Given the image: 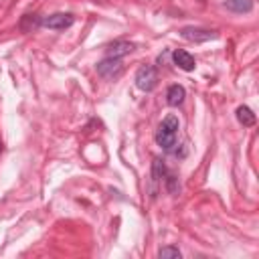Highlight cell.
<instances>
[{"label": "cell", "instance_id": "obj_1", "mask_svg": "<svg viewBox=\"0 0 259 259\" xmlns=\"http://www.w3.org/2000/svg\"><path fill=\"white\" fill-rule=\"evenodd\" d=\"M178 130H180V121H178V117L176 115H166L164 119H162V123L158 125V130H156V134H154V140H156V144L164 150V152H168V154H172V156H180V152H178ZM182 158V156H180Z\"/></svg>", "mask_w": 259, "mask_h": 259}, {"label": "cell", "instance_id": "obj_2", "mask_svg": "<svg viewBox=\"0 0 259 259\" xmlns=\"http://www.w3.org/2000/svg\"><path fill=\"white\" fill-rule=\"evenodd\" d=\"M95 71H97V75L101 79L113 81L123 73V61L117 59V57H105L95 65Z\"/></svg>", "mask_w": 259, "mask_h": 259}, {"label": "cell", "instance_id": "obj_3", "mask_svg": "<svg viewBox=\"0 0 259 259\" xmlns=\"http://www.w3.org/2000/svg\"><path fill=\"white\" fill-rule=\"evenodd\" d=\"M158 85V71L154 65H142L138 71H136V87L140 91H154Z\"/></svg>", "mask_w": 259, "mask_h": 259}, {"label": "cell", "instance_id": "obj_4", "mask_svg": "<svg viewBox=\"0 0 259 259\" xmlns=\"http://www.w3.org/2000/svg\"><path fill=\"white\" fill-rule=\"evenodd\" d=\"M73 22H75V18L69 12H55V14H49V16H42L40 18V26L51 28V30H65Z\"/></svg>", "mask_w": 259, "mask_h": 259}, {"label": "cell", "instance_id": "obj_5", "mask_svg": "<svg viewBox=\"0 0 259 259\" xmlns=\"http://www.w3.org/2000/svg\"><path fill=\"white\" fill-rule=\"evenodd\" d=\"M180 36L190 42H206V40L217 38V32L208 28H200V26H184L180 28Z\"/></svg>", "mask_w": 259, "mask_h": 259}, {"label": "cell", "instance_id": "obj_6", "mask_svg": "<svg viewBox=\"0 0 259 259\" xmlns=\"http://www.w3.org/2000/svg\"><path fill=\"white\" fill-rule=\"evenodd\" d=\"M134 49H136L134 42H127V40H113V42L105 49V57H117V59H121L123 55H130Z\"/></svg>", "mask_w": 259, "mask_h": 259}, {"label": "cell", "instance_id": "obj_7", "mask_svg": "<svg viewBox=\"0 0 259 259\" xmlns=\"http://www.w3.org/2000/svg\"><path fill=\"white\" fill-rule=\"evenodd\" d=\"M172 59H174V63L178 65V69H182V71H194V67H196L194 57H192L188 51H184V49H176V51L172 53Z\"/></svg>", "mask_w": 259, "mask_h": 259}, {"label": "cell", "instance_id": "obj_8", "mask_svg": "<svg viewBox=\"0 0 259 259\" xmlns=\"http://www.w3.org/2000/svg\"><path fill=\"white\" fill-rule=\"evenodd\" d=\"M184 95H186L184 87L178 85V83H174V85H170L168 91H166V101H168V105L176 107V105H180V103L184 101Z\"/></svg>", "mask_w": 259, "mask_h": 259}, {"label": "cell", "instance_id": "obj_9", "mask_svg": "<svg viewBox=\"0 0 259 259\" xmlns=\"http://www.w3.org/2000/svg\"><path fill=\"white\" fill-rule=\"evenodd\" d=\"M223 6L237 14H247L253 10V0H225Z\"/></svg>", "mask_w": 259, "mask_h": 259}, {"label": "cell", "instance_id": "obj_10", "mask_svg": "<svg viewBox=\"0 0 259 259\" xmlns=\"http://www.w3.org/2000/svg\"><path fill=\"white\" fill-rule=\"evenodd\" d=\"M166 174H168V168H166L164 160L154 158V162H152V182L154 184H162L164 178H166Z\"/></svg>", "mask_w": 259, "mask_h": 259}, {"label": "cell", "instance_id": "obj_11", "mask_svg": "<svg viewBox=\"0 0 259 259\" xmlns=\"http://www.w3.org/2000/svg\"><path fill=\"white\" fill-rule=\"evenodd\" d=\"M237 121H239L241 125H245V127H251V125H255L257 117H255V113H253L247 105H239V107H237Z\"/></svg>", "mask_w": 259, "mask_h": 259}, {"label": "cell", "instance_id": "obj_12", "mask_svg": "<svg viewBox=\"0 0 259 259\" xmlns=\"http://www.w3.org/2000/svg\"><path fill=\"white\" fill-rule=\"evenodd\" d=\"M38 26H40V16H36V14H24L20 18V22H18V28L22 32H32Z\"/></svg>", "mask_w": 259, "mask_h": 259}, {"label": "cell", "instance_id": "obj_13", "mask_svg": "<svg viewBox=\"0 0 259 259\" xmlns=\"http://www.w3.org/2000/svg\"><path fill=\"white\" fill-rule=\"evenodd\" d=\"M164 188L168 190V194H172V196H178L180 194V182H178V178L168 170V174H166V178H164Z\"/></svg>", "mask_w": 259, "mask_h": 259}, {"label": "cell", "instance_id": "obj_14", "mask_svg": "<svg viewBox=\"0 0 259 259\" xmlns=\"http://www.w3.org/2000/svg\"><path fill=\"white\" fill-rule=\"evenodd\" d=\"M180 249L178 247H162L160 251H158V257L160 259H180Z\"/></svg>", "mask_w": 259, "mask_h": 259}, {"label": "cell", "instance_id": "obj_15", "mask_svg": "<svg viewBox=\"0 0 259 259\" xmlns=\"http://www.w3.org/2000/svg\"><path fill=\"white\" fill-rule=\"evenodd\" d=\"M0 152H2V144H0Z\"/></svg>", "mask_w": 259, "mask_h": 259}]
</instances>
